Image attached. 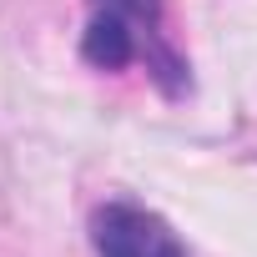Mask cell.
Listing matches in <instances>:
<instances>
[{
	"mask_svg": "<svg viewBox=\"0 0 257 257\" xmlns=\"http://www.w3.org/2000/svg\"><path fill=\"white\" fill-rule=\"evenodd\" d=\"M86 6L91 21L81 36V56L96 71H126L132 61H142L167 96H182L192 86L187 61L162 31V0H86Z\"/></svg>",
	"mask_w": 257,
	"mask_h": 257,
	"instance_id": "6da1fadb",
	"label": "cell"
},
{
	"mask_svg": "<svg viewBox=\"0 0 257 257\" xmlns=\"http://www.w3.org/2000/svg\"><path fill=\"white\" fill-rule=\"evenodd\" d=\"M96 257H187L177 232L142 202H106L91 212Z\"/></svg>",
	"mask_w": 257,
	"mask_h": 257,
	"instance_id": "7a4b0ae2",
	"label": "cell"
}]
</instances>
